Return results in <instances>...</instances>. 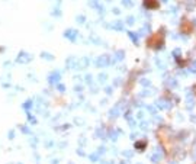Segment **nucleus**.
Wrapping results in <instances>:
<instances>
[{
	"label": "nucleus",
	"instance_id": "obj_1",
	"mask_svg": "<svg viewBox=\"0 0 196 164\" xmlns=\"http://www.w3.org/2000/svg\"><path fill=\"white\" fill-rule=\"evenodd\" d=\"M144 6L147 9H159V0H144Z\"/></svg>",
	"mask_w": 196,
	"mask_h": 164
},
{
	"label": "nucleus",
	"instance_id": "obj_2",
	"mask_svg": "<svg viewBox=\"0 0 196 164\" xmlns=\"http://www.w3.org/2000/svg\"><path fill=\"white\" fill-rule=\"evenodd\" d=\"M135 147H137V148H141V150H142V148H144V147H145V142H140V144H135Z\"/></svg>",
	"mask_w": 196,
	"mask_h": 164
},
{
	"label": "nucleus",
	"instance_id": "obj_3",
	"mask_svg": "<svg viewBox=\"0 0 196 164\" xmlns=\"http://www.w3.org/2000/svg\"><path fill=\"white\" fill-rule=\"evenodd\" d=\"M195 90H196V89H195Z\"/></svg>",
	"mask_w": 196,
	"mask_h": 164
}]
</instances>
